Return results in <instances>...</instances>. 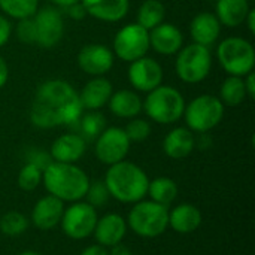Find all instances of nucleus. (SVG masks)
Wrapping results in <instances>:
<instances>
[{"mask_svg": "<svg viewBox=\"0 0 255 255\" xmlns=\"http://www.w3.org/2000/svg\"><path fill=\"white\" fill-rule=\"evenodd\" d=\"M82 114L79 93L67 81L48 79L37 87L28 117L37 128H54L78 124Z\"/></svg>", "mask_w": 255, "mask_h": 255, "instance_id": "obj_1", "label": "nucleus"}, {"mask_svg": "<svg viewBox=\"0 0 255 255\" xmlns=\"http://www.w3.org/2000/svg\"><path fill=\"white\" fill-rule=\"evenodd\" d=\"M103 182L112 199L121 203L134 205L146 197L149 178L140 166L123 160L109 166Z\"/></svg>", "mask_w": 255, "mask_h": 255, "instance_id": "obj_2", "label": "nucleus"}, {"mask_svg": "<svg viewBox=\"0 0 255 255\" xmlns=\"http://www.w3.org/2000/svg\"><path fill=\"white\" fill-rule=\"evenodd\" d=\"M88 175L76 164L52 161L42 172V184L48 194L60 199L61 202H79L85 199L90 187Z\"/></svg>", "mask_w": 255, "mask_h": 255, "instance_id": "obj_3", "label": "nucleus"}, {"mask_svg": "<svg viewBox=\"0 0 255 255\" xmlns=\"http://www.w3.org/2000/svg\"><path fill=\"white\" fill-rule=\"evenodd\" d=\"M146 94V99L142 102V111L149 120L167 126L182 118L187 103L179 90L170 85H160Z\"/></svg>", "mask_w": 255, "mask_h": 255, "instance_id": "obj_4", "label": "nucleus"}, {"mask_svg": "<svg viewBox=\"0 0 255 255\" xmlns=\"http://www.w3.org/2000/svg\"><path fill=\"white\" fill-rule=\"evenodd\" d=\"M127 227L143 239L161 236L169 229V208L152 200H140L127 215Z\"/></svg>", "mask_w": 255, "mask_h": 255, "instance_id": "obj_5", "label": "nucleus"}, {"mask_svg": "<svg viewBox=\"0 0 255 255\" xmlns=\"http://www.w3.org/2000/svg\"><path fill=\"white\" fill-rule=\"evenodd\" d=\"M226 106L217 96L212 94H200L193 99L188 105H185L184 120L187 128L193 133H208L215 128L224 117Z\"/></svg>", "mask_w": 255, "mask_h": 255, "instance_id": "obj_6", "label": "nucleus"}, {"mask_svg": "<svg viewBox=\"0 0 255 255\" xmlns=\"http://www.w3.org/2000/svg\"><path fill=\"white\" fill-rule=\"evenodd\" d=\"M217 57L221 67L232 76H245L254 72V46L244 37L232 36L221 40L217 48Z\"/></svg>", "mask_w": 255, "mask_h": 255, "instance_id": "obj_7", "label": "nucleus"}, {"mask_svg": "<svg viewBox=\"0 0 255 255\" xmlns=\"http://www.w3.org/2000/svg\"><path fill=\"white\" fill-rule=\"evenodd\" d=\"M212 69V52L208 46L190 43L182 46L175 61L178 78L185 84H199L205 81Z\"/></svg>", "mask_w": 255, "mask_h": 255, "instance_id": "obj_8", "label": "nucleus"}, {"mask_svg": "<svg viewBox=\"0 0 255 255\" xmlns=\"http://www.w3.org/2000/svg\"><path fill=\"white\" fill-rule=\"evenodd\" d=\"M149 51V31L137 22L127 24L114 37L112 52L123 61L131 63L145 57Z\"/></svg>", "mask_w": 255, "mask_h": 255, "instance_id": "obj_9", "label": "nucleus"}, {"mask_svg": "<svg viewBox=\"0 0 255 255\" xmlns=\"http://www.w3.org/2000/svg\"><path fill=\"white\" fill-rule=\"evenodd\" d=\"M97 220V209L90 203L79 200L64 208L60 226L67 238L73 241H84L93 235Z\"/></svg>", "mask_w": 255, "mask_h": 255, "instance_id": "obj_10", "label": "nucleus"}, {"mask_svg": "<svg viewBox=\"0 0 255 255\" xmlns=\"http://www.w3.org/2000/svg\"><path fill=\"white\" fill-rule=\"evenodd\" d=\"M131 142L128 140L124 128L106 127L96 139L94 154L97 160L106 166H112L126 160Z\"/></svg>", "mask_w": 255, "mask_h": 255, "instance_id": "obj_11", "label": "nucleus"}, {"mask_svg": "<svg viewBox=\"0 0 255 255\" xmlns=\"http://www.w3.org/2000/svg\"><path fill=\"white\" fill-rule=\"evenodd\" d=\"M36 25V45L42 48H54L64 34L63 15L57 7H39L33 15Z\"/></svg>", "mask_w": 255, "mask_h": 255, "instance_id": "obj_12", "label": "nucleus"}, {"mask_svg": "<svg viewBox=\"0 0 255 255\" xmlns=\"http://www.w3.org/2000/svg\"><path fill=\"white\" fill-rule=\"evenodd\" d=\"M163 76H164V72H163L161 64L148 55L130 63L128 81L136 91H140V93L152 91L154 88L161 85Z\"/></svg>", "mask_w": 255, "mask_h": 255, "instance_id": "obj_13", "label": "nucleus"}, {"mask_svg": "<svg viewBox=\"0 0 255 255\" xmlns=\"http://www.w3.org/2000/svg\"><path fill=\"white\" fill-rule=\"evenodd\" d=\"M115 55L112 49L103 43H88L78 54V66L87 75L105 76L114 66Z\"/></svg>", "mask_w": 255, "mask_h": 255, "instance_id": "obj_14", "label": "nucleus"}, {"mask_svg": "<svg viewBox=\"0 0 255 255\" xmlns=\"http://www.w3.org/2000/svg\"><path fill=\"white\" fill-rule=\"evenodd\" d=\"M63 212H64V202H61L60 199L51 194H46L34 203L31 209L30 221L36 229L48 232L60 226Z\"/></svg>", "mask_w": 255, "mask_h": 255, "instance_id": "obj_15", "label": "nucleus"}, {"mask_svg": "<svg viewBox=\"0 0 255 255\" xmlns=\"http://www.w3.org/2000/svg\"><path fill=\"white\" fill-rule=\"evenodd\" d=\"M127 230L128 227L126 218L120 214L111 212L97 220L93 236L99 245L105 248H111L124 241Z\"/></svg>", "mask_w": 255, "mask_h": 255, "instance_id": "obj_16", "label": "nucleus"}, {"mask_svg": "<svg viewBox=\"0 0 255 255\" xmlns=\"http://www.w3.org/2000/svg\"><path fill=\"white\" fill-rule=\"evenodd\" d=\"M184 46L182 31L170 22H161L152 30H149V48L161 55L178 54Z\"/></svg>", "mask_w": 255, "mask_h": 255, "instance_id": "obj_17", "label": "nucleus"}, {"mask_svg": "<svg viewBox=\"0 0 255 255\" xmlns=\"http://www.w3.org/2000/svg\"><path fill=\"white\" fill-rule=\"evenodd\" d=\"M87 151V140L79 133H64L58 136L49 149L52 161L76 164Z\"/></svg>", "mask_w": 255, "mask_h": 255, "instance_id": "obj_18", "label": "nucleus"}, {"mask_svg": "<svg viewBox=\"0 0 255 255\" xmlns=\"http://www.w3.org/2000/svg\"><path fill=\"white\" fill-rule=\"evenodd\" d=\"M81 3L87 15L103 22H118L130 9V0H81Z\"/></svg>", "mask_w": 255, "mask_h": 255, "instance_id": "obj_19", "label": "nucleus"}, {"mask_svg": "<svg viewBox=\"0 0 255 255\" xmlns=\"http://www.w3.org/2000/svg\"><path fill=\"white\" fill-rule=\"evenodd\" d=\"M114 87L109 79H106L105 76H94L84 85L82 91L79 93V100L84 109L99 111L105 105H108Z\"/></svg>", "mask_w": 255, "mask_h": 255, "instance_id": "obj_20", "label": "nucleus"}, {"mask_svg": "<svg viewBox=\"0 0 255 255\" xmlns=\"http://www.w3.org/2000/svg\"><path fill=\"white\" fill-rule=\"evenodd\" d=\"M221 33V22L217 15L212 12H200L197 13L190 24V34L194 43L211 46L214 45Z\"/></svg>", "mask_w": 255, "mask_h": 255, "instance_id": "obj_21", "label": "nucleus"}, {"mask_svg": "<svg viewBox=\"0 0 255 255\" xmlns=\"http://www.w3.org/2000/svg\"><path fill=\"white\" fill-rule=\"evenodd\" d=\"M196 148V136L187 127L172 128L163 140V151L169 158L182 160L188 157Z\"/></svg>", "mask_w": 255, "mask_h": 255, "instance_id": "obj_22", "label": "nucleus"}, {"mask_svg": "<svg viewBox=\"0 0 255 255\" xmlns=\"http://www.w3.org/2000/svg\"><path fill=\"white\" fill-rule=\"evenodd\" d=\"M202 212L191 203H181L169 211V227L179 235H190L202 224Z\"/></svg>", "mask_w": 255, "mask_h": 255, "instance_id": "obj_23", "label": "nucleus"}, {"mask_svg": "<svg viewBox=\"0 0 255 255\" xmlns=\"http://www.w3.org/2000/svg\"><path fill=\"white\" fill-rule=\"evenodd\" d=\"M108 108L115 117L131 120L142 112V99L136 91L120 90L112 93L108 102Z\"/></svg>", "mask_w": 255, "mask_h": 255, "instance_id": "obj_24", "label": "nucleus"}, {"mask_svg": "<svg viewBox=\"0 0 255 255\" xmlns=\"http://www.w3.org/2000/svg\"><path fill=\"white\" fill-rule=\"evenodd\" d=\"M250 10V0H218L215 6V15L226 27H238L244 24Z\"/></svg>", "mask_w": 255, "mask_h": 255, "instance_id": "obj_25", "label": "nucleus"}, {"mask_svg": "<svg viewBox=\"0 0 255 255\" xmlns=\"http://www.w3.org/2000/svg\"><path fill=\"white\" fill-rule=\"evenodd\" d=\"M178 191H179L178 185L172 178L158 176V178L149 181L146 196H149V200L169 208L178 197Z\"/></svg>", "mask_w": 255, "mask_h": 255, "instance_id": "obj_26", "label": "nucleus"}, {"mask_svg": "<svg viewBox=\"0 0 255 255\" xmlns=\"http://www.w3.org/2000/svg\"><path fill=\"white\" fill-rule=\"evenodd\" d=\"M218 99L221 100V103L224 106H232V108L244 103L247 99L244 76L229 75V78L223 82V85L220 88V97Z\"/></svg>", "mask_w": 255, "mask_h": 255, "instance_id": "obj_27", "label": "nucleus"}, {"mask_svg": "<svg viewBox=\"0 0 255 255\" xmlns=\"http://www.w3.org/2000/svg\"><path fill=\"white\" fill-rule=\"evenodd\" d=\"M166 7L160 0H145L137 10V24L148 31L164 21Z\"/></svg>", "mask_w": 255, "mask_h": 255, "instance_id": "obj_28", "label": "nucleus"}, {"mask_svg": "<svg viewBox=\"0 0 255 255\" xmlns=\"http://www.w3.org/2000/svg\"><path fill=\"white\" fill-rule=\"evenodd\" d=\"M39 9V0H0V10L13 18H31Z\"/></svg>", "mask_w": 255, "mask_h": 255, "instance_id": "obj_29", "label": "nucleus"}, {"mask_svg": "<svg viewBox=\"0 0 255 255\" xmlns=\"http://www.w3.org/2000/svg\"><path fill=\"white\" fill-rule=\"evenodd\" d=\"M81 136L87 140H96L97 136L106 128V118L99 111H88V114H82L79 121Z\"/></svg>", "mask_w": 255, "mask_h": 255, "instance_id": "obj_30", "label": "nucleus"}, {"mask_svg": "<svg viewBox=\"0 0 255 255\" xmlns=\"http://www.w3.org/2000/svg\"><path fill=\"white\" fill-rule=\"evenodd\" d=\"M28 226H30V220L18 211H9L0 218V232L9 238H16L24 235Z\"/></svg>", "mask_w": 255, "mask_h": 255, "instance_id": "obj_31", "label": "nucleus"}, {"mask_svg": "<svg viewBox=\"0 0 255 255\" xmlns=\"http://www.w3.org/2000/svg\"><path fill=\"white\" fill-rule=\"evenodd\" d=\"M16 182L22 191H34L42 184V170L31 163H25L19 169Z\"/></svg>", "mask_w": 255, "mask_h": 255, "instance_id": "obj_32", "label": "nucleus"}, {"mask_svg": "<svg viewBox=\"0 0 255 255\" xmlns=\"http://www.w3.org/2000/svg\"><path fill=\"white\" fill-rule=\"evenodd\" d=\"M124 131L130 142H143L151 134V124L142 118H131Z\"/></svg>", "mask_w": 255, "mask_h": 255, "instance_id": "obj_33", "label": "nucleus"}, {"mask_svg": "<svg viewBox=\"0 0 255 255\" xmlns=\"http://www.w3.org/2000/svg\"><path fill=\"white\" fill-rule=\"evenodd\" d=\"M85 199H87V203H90L93 208L97 209L108 203V200L111 199V194L103 181H94V182H90Z\"/></svg>", "mask_w": 255, "mask_h": 255, "instance_id": "obj_34", "label": "nucleus"}, {"mask_svg": "<svg viewBox=\"0 0 255 255\" xmlns=\"http://www.w3.org/2000/svg\"><path fill=\"white\" fill-rule=\"evenodd\" d=\"M16 37L21 42H24V43H36V25H34L33 16L31 18H24V19H18Z\"/></svg>", "mask_w": 255, "mask_h": 255, "instance_id": "obj_35", "label": "nucleus"}, {"mask_svg": "<svg viewBox=\"0 0 255 255\" xmlns=\"http://www.w3.org/2000/svg\"><path fill=\"white\" fill-rule=\"evenodd\" d=\"M25 163H31L34 166H37L42 172L52 163V158L49 155V152L40 151V149H34L31 148L27 154V161Z\"/></svg>", "mask_w": 255, "mask_h": 255, "instance_id": "obj_36", "label": "nucleus"}, {"mask_svg": "<svg viewBox=\"0 0 255 255\" xmlns=\"http://www.w3.org/2000/svg\"><path fill=\"white\" fill-rule=\"evenodd\" d=\"M10 34H12V24L4 15L0 13V46L7 43V40L10 39Z\"/></svg>", "mask_w": 255, "mask_h": 255, "instance_id": "obj_37", "label": "nucleus"}, {"mask_svg": "<svg viewBox=\"0 0 255 255\" xmlns=\"http://www.w3.org/2000/svg\"><path fill=\"white\" fill-rule=\"evenodd\" d=\"M64 10H66V13H67L72 19H82V18L87 15V10H85L84 4H82L81 1L76 3V4H72V6L66 7Z\"/></svg>", "mask_w": 255, "mask_h": 255, "instance_id": "obj_38", "label": "nucleus"}, {"mask_svg": "<svg viewBox=\"0 0 255 255\" xmlns=\"http://www.w3.org/2000/svg\"><path fill=\"white\" fill-rule=\"evenodd\" d=\"M244 82H245V90H247V97L254 99L255 97V75L254 72L248 73L244 76Z\"/></svg>", "mask_w": 255, "mask_h": 255, "instance_id": "obj_39", "label": "nucleus"}, {"mask_svg": "<svg viewBox=\"0 0 255 255\" xmlns=\"http://www.w3.org/2000/svg\"><path fill=\"white\" fill-rule=\"evenodd\" d=\"M79 255H109V251H108V248L97 244V245H90V247L84 248Z\"/></svg>", "mask_w": 255, "mask_h": 255, "instance_id": "obj_40", "label": "nucleus"}, {"mask_svg": "<svg viewBox=\"0 0 255 255\" xmlns=\"http://www.w3.org/2000/svg\"><path fill=\"white\" fill-rule=\"evenodd\" d=\"M7 78H9V67H7V63L4 61V58L0 55V88H3L6 85Z\"/></svg>", "mask_w": 255, "mask_h": 255, "instance_id": "obj_41", "label": "nucleus"}, {"mask_svg": "<svg viewBox=\"0 0 255 255\" xmlns=\"http://www.w3.org/2000/svg\"><path fill=\"white\" fill-rule=\"evenodd\" d=\"M109 255H133V253H131V250H130L128 247H126V245L121 242V244H118V245L111 247Z\"/></svg>", "mask_w": 255, "mask_h": 255, "instance_id": "obj_42", "label": "nucleus"}, {"mask_svg": "<svg viewBox=\"0 0 255 255\" xmlns=\"http://www.w3.org/2000/svg\"><path fill=\"white\" fill-rule=\"evenodd\" d=\"M244 24H247V25H248L250 33H251V34H254L255 33V9L251 7V10L248 12V15H247V18H245Z\"/></svg>", "mask_w": 255, "mask_h": 255, "instance_id": "obj_43", "label": "nucleus"}, {"mask_svg": "<svg viewBox=\"0 0 255 255\" xmlns=\"http://www.w3.org/2000/svg\"><path fill=\"white\" fill-rule=\"evenodd\" d=\"M54 4H57V6H60V7H63V9H66V7H69V6H72V4H76V3H79L81 0H51Z\"/></svg>", "mask_w": 255, "mask_h": 255, "instance_id": "obj_44", "label": "nucleus"}, {"mask_svg": "<svg viewBox=\"0 0 255 255\" xmlns=\"http://www.w3.org/2000/svg\"><path fill=\"white\" fill-rule=\"evenodd\" d=\"M18 255H42V254H40V253H37V251H33V250H27V251L19 253Z\"/></svg>", "mask_w": 255, "mask_h": 255, "instance_id": "obj_45", "label": "nucleus"}]
</instances>
